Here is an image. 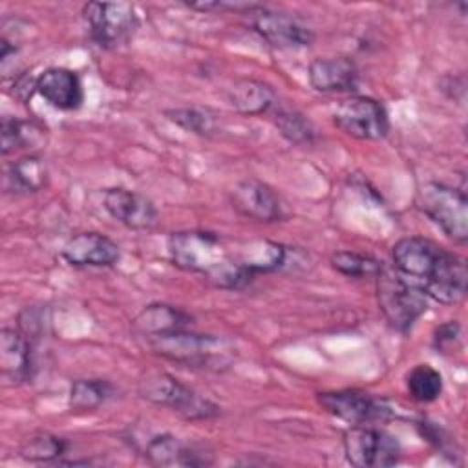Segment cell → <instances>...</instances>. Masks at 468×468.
<instances>
[{
    "mask_svg": "<svg viewBox=\"0 0 468 468\" xmlns=\"http://www.w3.org/2000/svg\"><path fill=\"white\" fill-rule=\"evenodd\" d=\"M395 271L415 282L428 298L459 303L466 296L468 269L464 258L422 236L400 238L393 249Z\"/></svg>",
    "mask_w": 468,
    "mask_h": 468,
    "instance_id": "1",
    "label": "cell"
},
{
    "mask_svg": "<svg viewBox=\"0 0 468 468\" xmlns=\"http://www.w3.org/2000/svg\"><path fill=\"white\" fill-rule=\"evenodd\" d=\"M375 280L377 302L384 318L393 329L408 333L426 313L428 296L415 282L386 267H382Z\"/></svg>",
    "mask_w": 468,
    "mask_h": 468,
    "instance_id": "2",
    "label": "cell"
},
{
    "mask_svg": "<svg viewBox=\"0 0 468 468\" xmlns=\"http://www.w3.org/2000/svg\"><path fill=\"white\" fill-rule=\"evenodd\" d=\"M417 208L431 219L448 238L464 243L468 238L466 192L439 181H426L415 194Z\"/></svg>",
    "mask_w": 468,
    "mask_h": 468,
    "instance_id": "3",
    "label": "cell"
},
{
    "mask_svg": "<svg viewBox=\"0 0 468 468\" xmlns=\"http://www.w3.org/2000/svg\"><path fill=\"white\" fill-rule=\"evenodd\" d=\"M168 256L176 267L210 278L230 258L221 238L208 230H179L168 238Z\"/></svg>",
    "mask_w": 468,
    "mask_h": 468,
    "instance_id": "4",
    "label": "cell"
},
{
    "mask_svg": "<svg viewBox=\"0 0 468 468\" xmlns=\"http://www.w3.org/2000/svg\"><path fill=\"white\" fill-rule=\"evenodd\" d=\"M139 395L188 420L212 419L219 413V408L214 402L168 373H152L143 378L139 384Z\"/></svg>",
    "mask_w": 468,
    "mask_h": 468,
    "instance_id": "5",
    "label": "cell"
},
{
    "mask_svg": "<svg viewBox=\"0 0 468 468\" xmlns=\"http://www.w3.org/2000/svg\"><path fill=\"white\" fill-rule=\"evenodd\" d=\"M342 442L347 463L358 468L393 466L402 453L397 435L369 424H351L344 431Z\"/></svg>",
    "mask_w": 468,
    "mask_h": 468,
    "instance_id": "6",
    "label": "cell"
},
{
    "mask_svg": "<svg viewBox=\"0 0 468 468\" xmlns=\"http://www.w3.org/2000/svg\"><path fill=\"white\" fill-rule=\"evenodd\" d=\"M144 340L154 353L185 366H208L225 358V340L214 335H199L188 329H179L148 336Z\"/></svg>",
    "mask_w": 468,
    "mask_h": 468,
    "instance_id": "7",
    "label": "cell"
},
{
    "mask_svg": "<svg viewBox=\"0 0 468 468\" xmlns=\"http://www.w3.org/2000/svg\"><path fill=\"white\" fill-rule=\"evenodd\" d=\"M82 15L91 40L104 49L126 44L139 26L135 7L128 2H88Z\"/></svg>",
    "mask_w": 468,
    "mask_h": 468,
    "instance_id": "8",
    "label": "cell"
},
{
    "mask_svg": "<svg viewBox=\"0 0 468 468\" xmlns=\"http://www.w3.org/2000/svg\"><path fill=\"white\" fill-rule=\"evenodd\" d=\"M333 121L344 133L362 141H377L389 132V117L384 104L364 95L342 101L333 113Z\"/></svg>",
    "mask_w": 468,
    "mask_h": 468,
    "instance_id": "9",
    "label": "cell"
},
{
    "mask_svg": "<svg viewBox=\"0 0 468 468\" xmlns=\"http://www.w3.org/2000/svg\"><path fill=\"white\" fill-rule=\"evenodd\" d=\"M316 400L327 413L349 424H371L393 417V410L386 400L360 389L322 391Z\"/></svg>",
    "mask_w": 468,
    "mask_h": 468,
    "instance_id": "10",
    "label": "cell"
},
{
    "mask_svg": "<svg viewBox=\"0 0 468 468\" xmlns=\"http://www.w3.org/2000/svg\"><path fill=\"white\" fill-rule=\"evenodd\" d=\"M250 27L271 46L280 49H296L311 46L314 35L313 31L303 26L298 18L267 9L265 5H256L249 13Z\"/></svg>",
    "mask_w": 468,
    "mask_h": 468,
    "instance_id": "11",
    "label": "cell"
},
{
    "mask_svg": "<svg viewBox=\"0 0 468 468\" xmlns=\"http://www.w3.org/2000/svg\"><path fill=\"white\" fill-rule=\"evenodd\" d=\"M102 207L115 221L133 230H152L159 223L155 205L146 196L128 188H108Z\"/></svg>",
    "mask_w": 468,
    "mask_h": 468,
    "instance_id": "12",
    "label": "cell"
},
{
    "mask_svg": "<svg viewBox=\"0 0 468 468\" xmlns=\"http://www.w3.org/2000/svg\"><path fill=\"white\" fill-rule=\"evenodd\" d=\"M232 207L245 218L271 223L283 218V207L278 194L258 179L239 181L230 194Z\"/></svg>",
    "mask_w": 468,
    "mask_h": 468,
    "instance_id": "13",
    "label": "cell"
},
{
    "mask_svg": "<svg viewBox=\"0 0 468 468\" xmlns=\"http://www.w3.org/2000/svg\"><path fill=\"white\" fill-rule=\"evenodd\" d=\"M119 256V245L101 232H79L62 247V258L73 267H112Z\"/></svg>",
    "mask_w": 468,
    "mask_h": 468,
    "instance_id": "14",
    "label": "cell"
},
{
    "mask_svg": "<svg viewBox=\"0 0 468 468\" xmlns=\"http://www.w3.org/2000/svg\"><path fill=\"white\" fill-rule=\"evenodd\" d=\"M37 93L53 108L73 112L84 101V90L77 71L62 66L44 69L37 77Z\"/></svg>",
    "mask_w": 468,
    "mask_h": 468,
    "instance_id": "15",
    "label": "cell"
},
{
    "mask_svg": "<svg viewBox=\"0 0 468 468\" xmlns=\"http://www.w3.org/2000/svg\"><path fill=\"white\" fill-rule=\"evenodd\" d=\"M307 79L322 93H349L358 88V68L349 57H320L309 64Z\"/></svg>",
    "mask_w": 468,
    "mask_h": 468,
    "instance_id": "16",
    "label": "cell"
},
{
    "mask_svg": "<svg viewBox=\"0 0 468 468\" xmlns=\"http://www.w3.org/2000/svg\"><path fill=\"white\" fill-rule=\"evenodd\" d=\"M31 346L27 336L11 327L0 331V371L9 384H22L31 378Z\"/></svg>",
    "mask_w": 468,
    "mask_h": 468,
    "instance_id": "17",
    "label": "cell"
},
{
    "mask_svg": "<svg viewBox=\"0 0 468 468\" xmlns=\"http://www.w3.org/2000/svg\"><path fill=\"white\" fill-rule=\"evenodd\" d=\"M190 325H192V316L183 309L168 303H150L132 322L133 333L143 338L170 333V331L188 329Z\"/></svg>",
    "mask_w": 468,
    "mask_h": 468,
    "instance_id": "18",
    "label": "cell"
},
{
    "mask_svg": "<svg viewBox=\"0 0 468 468\" xmlns=\"http://www.w3.org/2000/svg\"><path fill=\"white\" fill-rule=\"evenodd\" d=\"M144 457L155 466H201L208 464L205 455L196 452L192 446L181 442L170 433H161L146 441Z\"/></svg>",
    "mask_w": 468,
    "mask_h": 468,
    "instance_id": "19",
    "label": "cell"
},
{
    "mask_svg": "<svg viewBox=\"0 0 468 468\" xmlns=\"http://www.w3.org/2000/svg\"><path fill=\"white\" fill-rule=\"evenodd\" d=\"M230 254L243 269H247L256 278V274L272 272L283 267L287 260V247L269 239H254L243 243L238 250Z\"/></svg>",
    "mask_w": 468,
    "mask_h": 468,
    "instance_id": "20",
    "label": "cell"
},
{
    "mask_svg": "<svg viewBox=\"0 0 468 468\" xmlns=\"http://www.w3.org/2000/svg\"><path fill=\"white\" fill-rule=\"evenodd\" d=\"M229 102L245 115H260L276 104L274 90L256 79H238L229 88Z\"/></svg>",
    "mask_w": 468,
    "mask_h": 468,
    "instance_id": "21",
    "label": "cell"
},
{
    "mask_svg": "<svg viewBox=\"0 0 468 468\" xmlns=\"http://www.w3.org/2000/svg\"><path fill=\"white\" fill-rule=\"evenodd\" d=\"M115 393V386L106 378H77L69 388L68 404L73 411H93Z\"/></svg>",
    "mask_w": 468,
    "mask_h": 468,
    "instance_id": "22",
    "label": "cell"
},
{
    "mask_svg": "<svg viewBox=\"0 0 468 468\" xmlns=\"http://www.w3.org/2000/svg\"><path fill=\"white\" fill-rule=\"evenodd\" d=\"M5 181L15 192H37L46 185V166L40 157L24 155L9 165Z\"/></svg>",
    "mask_w": 468,
    "mask_h": 468,
    "instance_id": "23",
    "label": "cell"
},
{
    "mask_svg": "<svg viewBox=\"0 0 468 468\" xmlns=\"http://www.w3.org/2000/svg\"><path fill=\"white\" fill-rule=\"evenodd\" d=\"M406 389L413 400L430 404L442 393V377L430 364H419L408 373Z\"/></svg>",
    "mask_w": 468,
    "mask_h": 468,
    "instance_id": "24",
    "label": "cell"
},
{
    "mask_svg": "<svg viewBox=\"0 0 468 468\" xmlns=\"http://www.w3.org/2000/svg\"><path fill=\"white\" fill-rule=\"evenodd\" d=\"M68 448L69 442L62 437L51 433H37L22 444L20 457L31 463H51L57 459L60 463V457L66 455Z\"/></svg>",
    "mask_w": 468,
    "mask_h": 468,
    "instance_id": "25",
    "label": "cell"
},
{
    "mask_svg": "<svg viewBox=\"0 0 468 468\" xmlns=\"http://www.w3.org/2000/svg\"><path fill=\"white\" fill-rule=\"evenodd\" d=\"M331 267L349 278L377 276L382 271V261L369 254H360L355 250H336L331 254Z\"/></svg>",
    "mask_w": 468,
    "mask_h": 468,
    "instance_id": "26",
    "label": "cell"
},
{
    "mask_svg": "<svg viewBox=\"0 0 468 468\" xmlns=\"http://www.w3.org/2000/svg\"><path fill=\"white\" fill-rule=\"evenodd\" d=\"M274 124L289 143L309 144L314 139V128L311 121L296 110L278 108L274 112Z\"/></svg>",
    "mask_w": 468,
    "mask_h": 468,
    "instance_id": "27",
    "label": "cell"
},
{
    "mask_svg": "<svg viewBox=\"0 0 468 468\" xmlns=\"http://www.w3.org/2000/svg\"><path fill=\"white\" fill-rule=\"evenodd\" d=\"M2 154L9 155L15 150L27 148V144H35L38 139V132L31 122L20 121L16 117H2Z\"/></svg>",
    "mask_w": 468,
    "mask_h": 468,
    "instance_id": "28",
    "label": "cell"
},
{
    "mask_svg": "<svg viewBox=\"0 0 468 468\" xmlns=\"http://www.w3.org/2000/svg\"><path fill=\"white\" fill-rule=\"evenodd\" d=\"M165 115H166V119H170L177 126L185 128L186 132H194V133H199V135H208L214 130L212 117H208L207 113H203L196 108L166 110Z\"/></svg>",
    "mask_w": 468,
    "mask_h": 468,
    "instance_id": "29",
    "label": "cell"
},
{
    "mask_svg": "<svg viewBox=\"0 0 468 468\" xmlns=\"http://www.w3.org/2000/svg\"><path fill=\"white\" fill-rule=\"evenodd\" d=\"M433 346L441 353H453L461 346V325L457 320L441 324L433 333Z\"/></svg>",
    "mask_w": 468,
    "mask_h": 468,
    "instance_id": "30",
    "label": "cell"
}]
</instances>
